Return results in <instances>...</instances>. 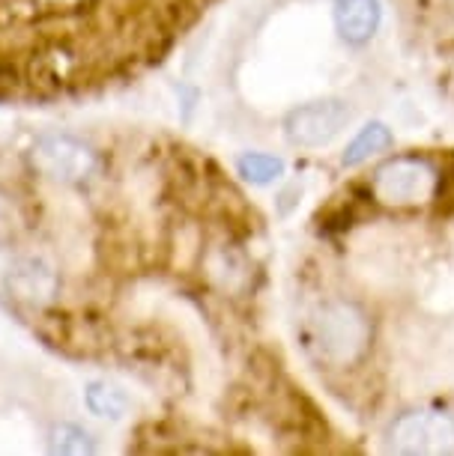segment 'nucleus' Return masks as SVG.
<instances>
[{"instance_id":"9","label":"nucleus","mask_w":454,"mask_h":456,"mask_svg":"<svg viewBox=\"0 0 454 456\" xmlns=\"http://www.w3.org/2000/svg\"><path fill=\"white\" fill-rule=\"evenodd\" d=\"M87 406L102 418H123L128 406H132V397H128V391L120 388V385L93 382L87 388Z\"/></svg>"},{"instance_id":"10","label":"nucleus","mask_w":454,"mask_h":456,"mask_svg":"<svg viewBox=\"0 0 454 456\" xmlns=\"http://www.w3.org/2000/svg\"><path fill=\"white\" fill-rule=\"evenodd\" d=\"M281 174H285V165L272 156L254 152V156L239 159V176H245L248 183H254V185H267L272 179H278Z\"/></svg>"},{"instance_id":"1","label":"nucleus","mask_w":454,"mask_h":456,"mask_svg":"<svg viewBox=\"0 0 454 456\" xmlns=\"http://www.w3.org/2000/svg\"><path fill=\"white\" fill-rule=\"evenodd\" d=\"M254 287L248 206L192 146L99 126L0 150V305L57 358L156 397L141 451H165L179 418V447L194 442Z\"/></svg>"},{"instance_id":"2","label":"nucleus","mask_w":454,"mask_h":456,"mask_svg":"<svg viewBox=\"0 0 454 456\" xmlns=\"http://www.w3.org/2000/svg\"><path fill=\"white\" fill-rule=\"evenodd\" d=\"M221 0H0V105L51 108L141 81Z\"/></svg>"},{"instance_id":"8","label":"nucleus","mask_w":454,"mask_h":456,"mask_svg":"<svg viewBox=\"0 0 454 456\" xmlns=\"http://www.w3.org/2000/svg\"><path fill=\"white\" fill-rule=\"evenodd\" d=\"M392 146V132L385 128L383 123H367L362 132H359L353 141H350L347 152H344V165L347 167H356V165H365L367 159L380 156Z\"/></svg>"},{"instance_id":"4","label":"nucleus","mask_w":454,"mask_h":456,"mask_svg":"<svg viewBox=\"0 0 454 456\" xmlns=\"http://www.w3.org/2000/svg\"><path fill=\"white\" fill-rule=\"evenodd\" d=\"M371 191L385 206H418L436 191V170L425 159H392L374 174Z\"/></svg>"},{"instance_id":"3","label":"nucleus","mask_w":454,"mask_h":456,"mask_svg":"<svg viewBox=\"0 0 454 456\" xmlns=\"http://www.w3.org/2000/svg\"><path fill=\"white\" fill-rule=\"evenodd\" d=\"M367 340H371V329L367 320L347 301H332L320 311L317 320V346H320L323 358L332 364H353L362 355Z\"/></svg>"},{"instance_id":"5","label":"nucleus","mask_w":454,"mask_h":456,"mask_svg":"<svg viewBox=\"0 0 454 456\" xmlns=\"http://www.w3.org/2000/svg\"><path fill=\"white\" fill-rule=\"evenodd\" d=\"M389 444L395 453H409V456L454 453V418L427 409L400 415L389 433Z\"/></svg>"},{"instance_id":"7","label":"nucleus","mask_w":454,"mask_h":456,"mask_svg":"<svg viewBox=\"0 0 454 456\" xmlns=\"http://www.w3.org/2000/svg\"><path fill=\"white\" fill-rule=\"evenodd\" d=\"M335 28L341 39L367 42L380 28V4L376 0H335Z\"/></svg>"},{"instance_id":"6","label":"nucleus","mask_w":454,"mask_h":456,"mask_svg":"<svg viewBox=\"0 0 454 456\" xmlns=\"http://www.w3.org/2000/svg\"><path fill=\"white\" fill-rule=\"evenodd\" d=\"M353 119V110L347 108V102L326 99V102H311L305 108H296L287 117V137L290 143L314 150V146H326L329 141L344 132L347 123Z\"/></svg>"}]
</instances>
